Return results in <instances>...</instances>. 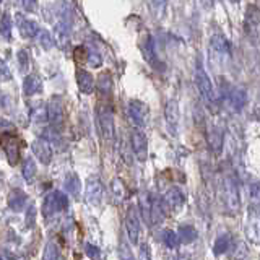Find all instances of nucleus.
<instances>
[{
	"mask_svg": "<svg viewBox=\"0 0 260 260\" xmlns=\"http://www.w3.org/2000/svg\"><path fill=\"white\" fill-rule=\"evenodd\" d=\"M0 80L2 81H10L12 80V72L5 64V60L0 59Z\"/></svg>",
	"mask_w": 260,
	"mask_h": 260,
	"instance_id": "41",
	"label": "nucleus"
},
{
	"mask_svg": "<svg viewBox=\"0 0 260 260\" xmlns=\"http://www.w3.org/2000/svg\"><path fill=\"white\" fill-rule=\"evenodd\" d=\"M17 59H18V67H20V72L21 74L28 75V70H30V54H28L26 49H20L17 54Z\"/></svg>",
	"mask_w": 260,
	"mask_h": 260,
	"instance_id": "34",
	"label": "nucleus"
},
{
	"mask_svg": "<svg viewBox=\"0 0 260 260\" xmlns=\"http://www.w3.org/2000/svg\"><path fill=\"white\" fill-rule=\"evenodd\" d=\"M195 81H197V86H199V91H200V94L205 103L206 104L215 103L213 83H211L210 76L206 75V72L204 70V67H202L200 62H197V67H195Z\"/></svg>",
	"mask_w": 260,
	"mask_h": 260,
	"instance_id": "5",
	"label": "nucleus"
},
{
	"mask_svg": "<svg viewBox=\"0 0 260 260\" xmlns=\"http://www.w3.org/2000/svg\"><path fill=\"white\" fill-rule=\"evenodd\" d=\"M31 150L35 153V156L41 161V165H49L52 161V148L51 143H47L44 138H37L33 142Z\"/></svg>",
	"mask_w": 260,
	"mask_h": 260,
	"instance_id": "17",
	"label": "nucleus"
},
{
	"mask_svg": "<svg viewBox=\"0 0 260 260\" xmlns=\"http://www.w3.org/2000/svg\"><path fill=\"white\" fill-rule=\"evenodd\" d=\"M28 205V195L21 189H13L8 194V206L15 213H21Z\"/></svg>",
	"mask_w": 260,
	"mask_h": 260,
	"instance_id": "19",
	"label": "nucleus"
},
{
	"mask_svg": "<svg viewBox=\"0 0 260 260\" xmlns=\"http://www.w3.org/2000/svg\"><path fill=\"white\" fill-rule=\"evenodd\" d=\"M210 44H211V49H213L215 52H218V54H221V56H226V54H229V52H231L229 41L226 39L224 36H221V35L211 36Z\"/></svg>",
	"mask_w": 260,
	"mask_h": 260,
	"instance_id": "24",
	"label": "nucleus"
},
{
	"mask_svg": "<svg viewBox=\"0 0 260 260\" xmlns=\"http://www.w3.org/2000/svg\"><path fill=\"white\" fill-rule=\"evenodd\" d=\"M221 195L226 204V208L229 211H238L241 205L239 199V187H238V179L233 172H226L221 177Z\"/></svg>",
	"mask_w": 260,
	"mask_h": 260,
	"instance_id": "2",
	"label": "nucleus"
},
{
	"mask_svg": "<svg viewBox=\"0 0 260 260\" xmlns=\"http://www.w3.org/2000/svg\"><path fill=\"white\" fill-rule=\"evenodd\" d=\"M120 259L122 260H135L127 245H122V247H120Z\"/></svg>",
	"mask_w": 260,
	"mask_h": 260,
	"instance_id": "45",
	"label": "nucleus"
},
{
	"mask_svg": "<svg viewBox=\"0 0 260 260\" xmlns=\"http://www.w3.org/2000/svg\"><path fill=\"white\" fill-rule=\"evenodd\" d=\"M103 194H104V186L98 176H93L86 181L85 187V202L90 208H98L103 202Z\"/></svg>",
	"mask_w": 260,
	"mask_h": 260,
	"instance_id": "4",
	"label": "nucleus"
},
{
	"mask_svg": "<svg viewBox=\"0 0 260 260\" xmlns=\"http://www.w3.org/2000/svg\"><path fill=\"white\" fill-rule=\"evenodd\" d=\"M46 114H47V120L51 122V129L60 132L65 122V106L60 96H52L51 101L47 103Z\"/></svg>",
	"mask_w": 260,
	"mask_h": 260,
	"instance_id": "3",
	"label": "nucleus"
},
{
	"mask_svg": "<svg viewBox=\"0 0 260 260\" xmlns=\"http://www.w3.org/2000/svg\"><path fill=\"white\" fill-rule=\"evenodd\" d=\"M231 245H233V236L229 233H223L220 234L218 238L215 239V244H213V254L218 257V255H223V254H228Z\"/></svg>",
	"mask_w": 260,
	"mask_h": 260,
	"instance_id": "23",
	"label": "nucleus"
},
{
	"mask_svg": "<svg viewBox=\"0 0 260 260\" xmlns=\"http://www.w3.org/2000/svg\"><path fill=\"white\" fill-rule=\"evenodd\" d=\"M127 112H129L130 120L135 124V129H142L143 125L147 124L150 109H148V106L145 103H142V101L130 99L129 104H127Z\"/></svg>",
	"mask_w": 260,
	"mask_h": 260,
	"instance_id": "7",
	"label": "nucleus"
},
{
	"mask_svg": "<svg viewBox=\"0 0 260 260\" xmlns=\"http://www.w3.org/2000/svg\"><path fill=\"white\" fill-rule=\"evenodd\" d=\"M96 122H98L101 137L106 142H111L115 135V127H114V111L111 101L101 99L98 106H96Z\"/></svg>",
	"mask_w": 260,
	"mask_h": 260,
	"instance_id": "1",
	"label": "nucleus"
},
{
	"mask_svg": "<svg viewBox=\"0 0 260 260\" xmlns=\"http://www.w3.org/2000/svg\"><path fill=\"white\" fill-rule=\"evenodd\" d=\"M229 250H233L231 252V260H244L245 255H247V245H244L242 242L233 244Z\"/></svg>",
	"mask_w": 260,
	"mask_h": 260,
	"instance_id": "37",
	"label": "nucleus"
},
{
	"mask_svg": "<svg viewBox=\"0 0 260 260\" xmlns=\"http://www.w3.org/2000/svg\"><path fill=\"white\" fill-rule=\"evenodd\" d=\"M111 190H112V195L115 202H124V199L127 197V189H125L124 182L120 179H112V182H111Z\"/></svg>",
	"mask_w": 260,
	"mask_h": 260,
	"instance_id": "30",
	"label": "nucleus"
},
{
	"mask_svg": "<svg viewBox=\"0 0 260 260\" xmlns=\"http://www.w3.org/2000/svg\"><path fill=\"white\" fill-rule=\"evenodd\" d=\"M163 242L167 249H176L177 245H179V238H177V233L172 229H166L165 233H163Z\"/></svg>",
	"mask_w": 260,
	"mask_h": 260,
	"instance_id": "33",
	"label": "nucleus"
},
{
	"mask_svg": "<svg viewBox=\"0 0 260 260\" xmlns=\"http://www.w3.org/2000/svg\"><path fill=\"white\" fill-rule=\"evenodd\" d=\"M76 83L78 88L83 94H91L94 91V78L90 72H86L83 69L76 70Z\"/></svg>",
	"mask_w": 260,
	"mask_h": 260,
	"instance_id": "20",
	"label": "nucleus"
},
{
	"mask_svg": "<svg viewBox=\"0 0 260 260\" xmlns=\"http://www.w3.org/2000/svg\"><path fill=\"white\" fill-rule=\"evenodd\" d=\"M130 145H132L133 155L137 156V160L143 163L148 158V140L147 135L143 133L142 129H132L130 133Z\"/></svg>",
	"mask_w": 260,
	"mask_h": 260,
	"instance_id": "9",
	"label": "nucleus"
},
{
	"mask_svg": "<svg viewBox=\"0 0 260 260\" xmlns=\"http://www.w3.org/2000/svg\"><path fill=\"white\" fill-rule=\"evenodd\" d=\"M65 189L72 197H74V199H78L80 197V179H78V176L74 174V172H72V174H67Z\"/></svg>",
	"mask_w": 260,
	"mask_h": 260,
	"instance_id": "29",
	"label": "nucleus"
},
{
	"mask_svg": "<svg viewBox=\"0 0 260 260\" xmlns=\"http://www.w3.org/2000/svg\"><path fill=\"white\" fill-rule=\"evenodd\" d=\"M21 5L26 8V10H30V12H33L35 10V7L37 5L36 2H21Z\"/></svg>",
	"mask_w": 260,
	"mask_h": 260,
	"instance_id": "48",
	"label": "nucleus"
},
{
	"mask_svg": "<svg viewBox=\"0 0 260 260\" xmlns=\"http://www.w3.org/2000/svg\"><path fill=\"white\" fill-rule=\"evenodd\" d=\"M85 57H86L85 47H76L75 49V60L76 62H85Z\"/></svg>",
	"mask_w": 260,
	"mask_h": 260,
	"instance_id": "46",
	"label": "nucleus"
},
{
	"mask_svg": "<svg viewBox=\"0 0 260 260\" xmlns=\"http://www.w3.org/2000/svg\"><path fill=\"white\" fill-rule=\"evenodd\" d=\"M142 54H143V59L148 62V65L153 67L155 70H165L166 65L163 64L161 59L158 57L156 54V49H155V41H153L151 36H147L145 41H143L142 44Z\"/></svg>",
	"mask_w": 260,
	"mask_h": 260,
	"instance_id": "11",
	"label": "nucleus"
},
{
	"mask_svg": "<svg viewBox=\"0 0 260 260\" xmlns=\"http://www.w3.org/2000/svg\"><path fill=\"white\" fill-rule=\"evenodd\" d=\"M12 30H13V20L10 13H3L0 18V36L5 41H12Z\"/></svg>",
	"mask_w": 260,
	"mask_h": 260,
	"instance_id": "26",
	"label": "nucleus"
},
{
	"mask_svg": "<svg viewBox=\"0 0 260 260\" xmlns=\"http://www.w3.org/2000/svg\"><path fill=\"white\" fill-rule=\"evenodd\" d=\"M142 205H143V208L147 206V218L150 220L151 224L161 223L163 218H165V206H163L160 199L147 194L142 197Z\"/></svg>",
	"mask_w": 260,
	"mask_h": 260,
	"instance_id": "6",
	"label": "nucleus"
},
{
	"mask_svg": "<svg viewBox=\"0 0 260 260\" xmlns=\"http://www.w3.org/2000/svg\"><path fill=\"white\" fill-rule=\"evenodd\" d=\"M197 229L190 224H182L179 228V233H177V238H179V242L182 244H192L197 239Z\"/></svg>",
	"mask_w": 260,
	"mask_h": 260,
	"instance_id": "25",
	"label": "nucleus"
},
{
	"mask_svg": "<svg viewBox=\"0 0 260 260\" xmlns=\"http://www.w3.org/2000/svg\"><path fill=\"white\" fill-rule=\"evenodd\" d=\"M70 31L72 26L67 25L64 21H57L54 26V35H52V41L59 47L60 51H67L70 46Z\"/></svg>",
	"mask_w": 260,
	"mask_h": 260,
	"instance_id": "13",
	"label": "nucleus"
},
{
	"mask_svg": "<svg viewBox=\"0 0 260 260\" xmlns=\"http://www.w3.org/2000/svg\"><path fill=\"white\" fill-rule=\"evenodd\" d=\"M165 115H166L167 130H169L171 135H176L177 133V124H179V108H177V103L174 99L167 101L166 109H165Z\"/></svg>",
	"mask_w": 260,
	"mask_h": 260,
	"instance_id": "18",
	"label": "nucleus"
},
{
	"mask_svg": "<svg viewBox=\"0 0 260 260\" xmlns=\"http://www.w3.org/2000/svg\"><path fill=\"white\" fill-rule=\"evenodd\" d=\"M41 91H42V80L39 76L35 74L26 75L25 81H23V93H25V96L31 98V96L41 93Z\"/></svg>",
	"mask_w": 260,
	"mask_h": 260,
	"instance_id": "22",
	"label": "nucleus"
},
{
	"mask_svg": "<svg viewBox=\"0 0 260 260\" xmlns=\"http://www.w3.org/2000/svg\"><path fill=\"white\" fill-rule=\"evenodd\" d=\"M96 90H98V94L103 98V101H109L111 94H112V78L108 72L101 74L96 80Z\"/></svg>",
	"mask_w": 260,
	"mask_h": 260,
	"instance_id": "21",
	"label": "nucleus"
},
{
	"mask_svg": "<svg viewBox=\"0 0 260 260\" xmlns=\"http://www.w3.org/2000/svg\"><path fill=\"white\" fill-rule=\"evenodd\" d=\"M37 39H39V46L44 51H51L52 46H54V41H52V35H51L49 31H46V30H41L39 31V35H37Z\"/></svg>",
	"mask_w": 260,
	"mask_h": 260,
	"instance_id": "38",
	"label": "nucleus"
},
{
	"mask_svg": "<svg viewBox=\"0 0 260 260\" xmlns=\"http://www.w3.org/2000/svg\"><path fill=\"white\" fill-rule=\"evenodd\" d=\"M42 260H60V254H59V247H57L56 242L49 241L44 249V255H42Z\"/></svg>",
	"mask_w": 260,
	"mask_h": 260,
	"instance_id": "36",
	"label": "nucleus"
},
{
	"mask_svg": "<svg viewBox=\"0 0 260 260\" xmlns=\"http://www.w3.org/2000/svg\"><path fill=\"white\" fill-rule=\"evenodd\" d=\"M208 147L213 153H220L223 150V133L216 127L211 129V132L208 133Z\"/></svg>",
	"mask_w": 260,
	"mask_h": 260,
	"instance_id": "27",
	"label": "nucleus"
},
{
	"mask_svg": "<svg viewBox=\"0 0 260 260\" xmlns=\"http://www.w3.org/2000/svg\"><path fill=\"white\" fill-rule=\"evenodd\" d=\"M57 213H59V210H57L54 197H52V192H51V194L46 195L44 204H42V215H44V218H52Z\"/></svg>",
	"mask_w": 260,
	"mask_h": 260,
	"instance_id": "31",
	"label": "nucleus"
},
{
	"mask_svg": "<svg viewBox=\"0 0 260 260\" xmlns=\"http://www.w3.org/2000/svg\"><path fill=\"white\" fill-rule=\"evenodd\" d=\"M3 133H15V125L5 119H0V135Z\"/></svg>",
	"mask_w": 260,
	"mask_h": 260,
	"instance_id": "42",
	"label": "nucleus"
},
{
	"mask_svg": "<svg viewBox=\"0 0 260 260\" xmlns=\"http://www.w3.org/2000/svg\"><path fill=\"white\" fill-rule=\"evenodd\" d=\"M250 197H252L254 200L259 199V182H252V184H250Z\"/></svg>",
	"mask_w": 260,
	"mask_h": 260,
	"instance_id": "47",
	"label": "nucleus"
},
{
	"mask_svg": "<svg viewBox=\"0 0 260 260\" xmlns=\"http://www.w3.org/2000/svg\"><path fill=\"white\" fill-rule=\"evenodd\" d=\"M46 119H47L46 109L37 108L36 111H33V120H35V122H44Z\"/></svg>",
	"mask_w": 260,
	"mask_h": 260,
	"instance_id": "43",
	"label": "nucleus"
},
{
	"mask_svg": "<svg viewBox=\"0 0 260 260\" xmlns=\"http://www.w3.org/2000/svg\"><path fill=\"white\" fill-rule=\"evenodd\" d=\"M52 197H54L56 206L59 211H65L69 208V197H67V194H64L62 190H56L52 192Z\"/></svg>",
	"mask_w": 260,
	"mask_h": 260,
	"instance_id": "35",
	"label": "nucleus"
},
{
	"mask_svg": "<svg viewBox=\"0 0 260 260\" xmlns=\"http://www.w3.org/2000/svg\"><path fill=\"white\" fill-rule=\"evenodd\" d=\"M125 228H127V236L130 242L133 245L138 244V236H140V220H138V213L135 206H129L127 215H125Z\"/></svg>",
	"mask_w": 260,
	"mask_h": 260,
	"instance_id": "12",
	"label": "nucleus"
},
{
	"mask_svg": "<svg viewBox=\"0 0 260 260\" xmlns=\"http://www.w3.org/2000/svg\"><path fill=\"white\" fill-rule=\"evenodd\" d=\"M0 147L5 151L8 163L12 166L18 165V161H20V143H18L15 133H3V135H0Z\"/></svg>",
	"mask_w": 260,
	"mask_h": 260,
	"instance_id": "8",
	"label": "nucleus"
},
{
	"mask_svg": "<svg viewBox=\"0 0 260 260\" xmlns=\"http://www.w3.org/2000/svg\"><path fill=\"white\" fill-rule=\"evenodd\" d=\"M36 216H37V208L35 204H30V206H28L26 210V226L28 228H35L36 224Z\"/></svg>",
	"mask_w": 260,
	"mask_h": 260,
	"instance_id": "39",
	"label": "nucleus"
},
{
	"mask_svg": "<svg viewBox=\"0 0 260 260\" xmlns=\"http://www.w3.org/2000/svg\"><path fill=\"white\" fill-rule=\"evenodd\" d=\"M85 62L88 64L90 67H93V69H98L103 64V57L98 51L94 49H86V57H85Z\"/></svg>",
	"mask_w": 260,
	"mask_h": 260,
	"instance_id": "32",
	"label": "nucleus"
},
{
	"mask_svg": "<svg viewBox=\"0 0 260 260\" xmlns=\"http://www.w3.org/2000/svg\"><path fill=\"white\" fill-rule=\"evenodd\" d=\"M0 260H2V257H0Z\"/></svg>",
	"mask_w": 260,
	"mask_h": 260,
	"instance_id": "49",
	"label": "nucleus"
},
{
	"mask_svg": "<svg viewBox=\"0 0 260 260\" xmlns=\"http://www.w3.org/2000/svg\"><path fill=\"white\" fill-rule=\"evenodd\" d=\"M259 25H260L259 10H257V7H252L245 13L244 28H245V35H247L254 42H257V37H259Z\"/></svg>",
	"mask_w": 260,
	"mask_h": 260,
	"instance_id": "16",
	"label": "nucleus"
},
{
	"mask_svg": "<svg viewBox=\"0 0 260 260\" xmlns=\"http://www.w3.org/2000/svg\"><path fill=\"white\" fill-rule=\"evenodd\" d=\"M36 172H37L36 163L33 161V158H26V160L23 161V169H21V174H23V177H25V181L28 182V184H33V182H35Z\"/></svg>",
	"mask_w": 260,
	"mask_h": 260,
	"instance_id": "28",
	"label": "nucleus"
},
{
	"mask_svg": "<svg viewBox=\"0 0 260 260\" xmlns=\"http://www.w3.org/2000/svg\"><path fill=\"white\" fill-rule=\"evenodd\" d=\"M161 204L165 208H169L171 211H179L186 204V195L177 186H172L166 190L165 197L161 199Z\"/></svg>",
	"mask_w": 260,
	"mask_h": 260,
	"instance_id": "10",
	"label": "nucleus"
},
{
	"mask_svg": "<svg viewBox=\"0 0 260 260\" xmlns=\"http://www.w3.org/2000/svg\"><path fill=\"white\" fill-rule=\"evenodd\" d=\"M226 98H228L231 108H233L236 112H241L245 104H247V91H245L244 86H231L228 90V93H226Z\"/></svg>",
	"mask_w": 260,
	"mask_h": 260,
	"instance_id": "14",
	"label": "nucleus"
},
{
	"mask_svg": "<svg viewBox=\"0 0 260 260\" xmlns=\"http://www.w3.org/2000/svg\"><path fill=\"white\" fill-rule=\"evenodd\" d=\"M15 23L17 28L20 31V35L25 37V39H31V37H36L39 35L41 28L35 20H30V18H25L23 15H17L15 17Z\"/></svg>",
	"mask_w": 260,
	"mask_h": 260,
	"instance_id": "15",
	"label": "nucleus"
},
{
	"mask_svg": "<svg viewBox=\"0 0 260 260\" xmlns=\"http://www.w3.org/2000/svg\"><path fill=\"white\" fill-rule=\"evenodd\" d=\"M85 252H86V255H88L90 259H93V260H98L101 257L99 247H98V245H94V244H91V242L85 244Z\"/></svg>",
	"mask_w": 260,
	"mask_h": 260,
	"instance_id": "40",
	"label": "nucleus"
},
{
	"mask_svg": "<svg viewBox=\"0 0 260 260\" xmlns=\"http://www.w3.org/2000/svg\"><path fill=\"white\" fill-rule=\"evenodd\" d=\"M138 260H151L150 259V247H148V244H142L140 245V252H138Z\"/></svg>",
	"mask_w": 260,
	"mask_h": 260,
	"instance_id": "44",
	"label": "nucleus"
}]
</instances>
